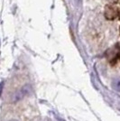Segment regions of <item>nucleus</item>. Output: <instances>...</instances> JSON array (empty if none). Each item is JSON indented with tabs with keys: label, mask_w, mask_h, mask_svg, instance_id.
<instances>
[{
	"label": "nucleus",
	"mask_w": 120,
	"mask_h": 121,
	"mask_svg": "<svg viewBox=\"0 0 120 121\" xmlns=\"http://www.w3.org/2000/svg\"><path fill=\"white\" fill-rule=\"evenodd\" d=\"M31 91H32V88L30 85H25L24 86L20 91H18L17 92H15V94L12 96L11 101L12 102H17L18 100H21L22 99H24L25 96H27L28 94H30Z\"/></svg>",
	"instance_id": "obj_1"
},
{
	"label": "nucleus",
	"mask_w": 120,
	"mask_h": 121,
	"mask_svg": "<svg viewBox=\"0 0 120 121\" xmlns=\"http://www.w3.org/2000/svg\"><path fill=\"white\" fill-rule=\"evenodd\" d=\"M109 52H110V53L107 52V57H108V59H109L110 62L114 64L116 61L120 58V47L116 46L114 48L110 49Z\"/></svg>",
	"instance_id": "obj_2"
},
{
	"label": "nucleus",
	"mask_w": 120,
	"mask_h": 121,
	"mask_svg": "<svg viewBox=\"0 0 120 121\" xmlns=\"http://www.w3.org/2000/svg\"><path fill=\"white\" fill-rule=\"evenodd\" d=\"M118 15V10L117 8L113 6V5H107L106 7L105 15L107 19H114Z\"/></svg>",
	"instance_id": "obj_3"
},
{
	"label": "nucleus",
	"mask_w": 120,
	"mask_h": 121,
	"mask_svg": "<svg viewBox=\"0 0 120 121\" xmlns=\"http://www.w3.org/2000/svg\"><path fill=\"white\" fill-rule=\"evenodd\" d=\"M112 87L115 89L116 91H120V78L115 79L112 82Z\"/></svg>",
	"instance_id": "obj_4"
},
{
	"label": "nucleus",
	"mask_w": 120,
	"mask_h": 121,
	"mask_svg": "<svg viewBox=\"0 0 120 121\" xmlns=\"http://www.w3.org/2000/svg\"><path fill=\"white\" fill-rule=\"evenodd\" d=\"M3 87H4V82H1L0 83V96H1L2 91H3Z\"/></svg>",
	"instance_id": "obj_5"
},
{
	"label": "nucleus",
	"mask_w": 120,
	"mask_h": 121,
	"mask_svg": "<svg viewBox=\"0 0 120 121\" xmlns=\"http://www.w3.org/2000/svg\"><path fill=\"white\" fill-rule=\"evenodd\" d=\"M10 121H18V120H16V119H13V120H10Z\"/></svg>",
	"instance_id": "obj_6"
}]
</instances>
